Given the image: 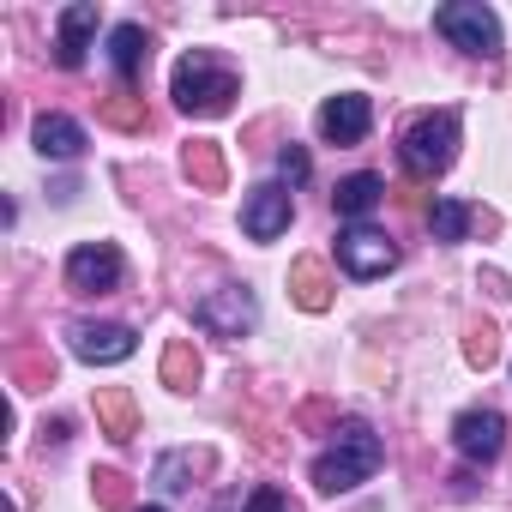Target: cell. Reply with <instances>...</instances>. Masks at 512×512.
Listing matches in <instances>:
<instances>
[{
  "label": "cell",
  "instance_id": "obj_24",
  "mask_svg": "<svg viewBox=\"0 0 512 512\" xmlns=\"http://www.w3.org/2000/svg\"><path fill=\"white\" fill-rule=\"evenodd\" d=\"M464 356H470V368H488V362L500 356V332H494L488 320H476L470 338H464Z\"/></svg>",
  "mask_w": 512,
  "mask_h": 512
},
{
  "label": "cell",
  "instance_id": "obj_18",
  "mask_svg": "<svg viewBox=\"0 0 512 512\" xmlns=\"http://www.w3.org/2000/svg\"><path fill=\"white\" fill-rule=\"evenodd\" d=\"M380 193H386L380 175H344L338 193H332V211H338V217H368V211L380 205Z\"/></svg>",
  "mask_w": 512,
  "mask_h": 512
},
{
  "label": "cell",
  "instance_id": "obj_21",
  "mask_svg": "<svg viewBox=\"0 0 512 512\" xmlns=\"http://www.w3.org/2000/svg\"><path fill=\"white\" fill-rule=\"evenodd\" d=\"M428 223H434V235H440V241H464V235H470V223H476V211H470L464 199H434Z\"/></svg>",
  "mask_w": 512,
  "mask_h": 512
},
{
  "label": "cell",
  "instance_id": "obj_27",
  "mask_svg": "<svg viewBox=\"0 0 512 512\" xmlns=\"http://www.w3.org/2000/svg\"><path fill=\"white\" fill-rule=\"evenodd\" d=\"M13 374H19V380H37V386H49V380H55V362H43V356H19V362H13Z\"/></svg>",
  "mask_w": 512,
  "mask_h": 512
},
{
  "label": "cell",
  "instance_id": "obj_25",
  "mask_svg": "<svg viewBox=\"0 0 512 512\" xmlns=\"http://www.w3.org/2000/svg\"><path fill=\"white\" fill-rule=\"evenodd\" d=\"M241 512H296V500L284 494V488H272V482H260V488H253L247 494V506Z\"/></svg>",
  "mask_w": 512,
  "mask_h": 512
},
{
  "label": "cell",
  "instance_id": "obj_3",
  "mask_svg": "<svg viewBox=\"0 0 512 512\" xmlns=\"http://www.w3.org/2000/svg\"><path fill=\"white\" fill-rule=\"evenodd\" d=\"M452 157H458V109H434V115L410 121L404 139H398V163H404V175H416V181L446 175Z\"/></svg>",
  "mask_w": 512,
  "mask_h": 512
},
{
  "label": "cell",
  "instance_id": "obj_19",
  "mask_svg": "<svg viewBox=\"0 0 512 512\" xmlns=\"http://www.w3.org/2000/svg\"><path fill=\"white\" fill-rule=\"evenodd\" d=\"M145 55H151L145 25H115V31H109V61H115V73H121V79H133V73L145 67Z\"/></svg>",
  "mask_w": 512,
  "mask_h": 512
},
{
  "label": "cell",
  "instance_id": "obj_16",
  "mask_svg": "<svg viewBox=\"0 0 512 512\" xmlns=\"http://www.w3.org/2000/svg\"><path fill=\"white\" fill-rule=\"evenodd\" d=\"M181 169H187V181H193L199 193H223V187H229V163H223V145H217V139H193V145L181 151Z\"/></svg>",
  "mask_w": 512,
  "mask_h": 512
},
{
  "label": "cell",
  "instance_id": "obj_8",
  "mask_svg": "<svg viewBox=\"0 0 512 512\" xmlns=\"http://www.w3.org/2000/svg\"><path fill=\"white\" fill-rule=\"evenodd\" d=\"M290 217H296V193H290L284 181H266V187H253V193L241 199V229H247V241H278V235L290 229Z\"/></svg>",
  "mask_w": 512,
  "mask_h": 512
},
{
  "label": "cell",
  "instance_id": "obj_13",
  "mask_svg": "<svg viewBox=\"0 0 512 512\" xmlns=\"http://www.w3.org/2000/svg\"><path fill=\"white\" fill-rule=\"evenodd\" d=\"M91 37H97V7L91 0H73V7L61 13V37H55V61L73 73V67H85V49H91Z\"/></svg>",
  "mask_w": 512,
  "mask_h": 512
},
{
  "label": "cell",
  "instance_id": "obj_9",
  "mask_svg": "<svg viewBox=\"0 0 512 512\" xmlns=\"http://www.w3.org/2000/svg\"><path fill=\"white\" fill-rule=\"evenodd\" d=\"M374 127V103L362 91H344V97H326L320 103V139L326 145H362Z\"/></svg>",
  "mask_w": 512,
  "mask_h": 512
},
{
  "label": "cell",
  "instance_id": "obj_6",
  "mask_svg": "<svg viewBox=\"0 0 512 512\" xmlns=\"http://www.w3.org/2000/svg\"><path fill=\"white\" fill-rule=\"evenodd\" d=\"M193 320H199L211 338H247L253 326H260V302H253V290H241V284H223V290L199 296Z\"/></svg>",
  "mask_w": 512,
  "mask_h": 512
},
{
  "label": "cell",
  "instance_id": "obj_20",
  "mask_svg": "<svg viewBox=\"0 0 512 512\" xmlns=\"http://www.w3.org/2000/svg\"><path fill=\"white\" fill-rule=\"evenodd\" d=\"M199 374H205V368H199V350H193L187 338H169V344H163V386H169V392H193Z\"/></svg>",
  "mask_w": 512,
  "mask_h": 512
},
{
  "label": "cell",
  "instance_id": "obj_10",
  "mask_svg": "<svg viewBox=\"0 0 512 512\" xmlns=\"http://www.w3.org/2000/svg\"><path fill=\"white\" fill-rule=\"evenodd\" d=\"M452 446H458V458H470V464H494L500 446H506V416H500V410H464V416L452 422Z\"/></svg>",
  "mask_w": 512,
  "mask_h": 512
},
{
  "label": "cell",
  "instance_id": "obj_12",
  "mask_svg": "<svg viewBox=\"0 0 512 512\" xmlns=\"http://www.w3.org/2000/svg\"><path fill=\"white\" fill-rule=\"evenodd\" d=\"M91 410H97V428H103L115 446H127V440L139 434V398H133L127 386H97Z\"/></svg>",
  "mask_w": 512,
  "mask_h": 512
},
{
  "label": "cell",
  "instance_id": "obj_1",
  "mask_svg": "<svg viewBox=\"0 0 512 512\" xmlns=\"http://www.w3.org/2000/svg\"><path fill=\"white\" fill-rule=\"evenodd\" d=\"M332 434H338V440L314 458V488H320V494H350V488H362V482L380 470L386 446H380V434H374L368 422H338Z\"/></svg>",
  "mask_w": 512,
  "mask_h": 512
},
{
  "label": "cell",
  "instance_id": "obj_7",
  "mask_svg": "<svg viewBox=\"0 0 512 512\" xmlns=\"http://www.w3.org/2000/svg\"><path fill=\"white\" fill-rule=\"evenodd\" d=\"M121 278H127V260L109 241H85L67 253V290H79V296H109V290H121Z\"/></svg>",
  "mask_w": 512,
  "mask_h": 512
},
{
  "label": "cell",
  "instance_id": "obj_22",
  "mask_svg": "<svg viewBox=\"0 0 512 512\" xmlns=\"http://www.w3.org/2000/svg\"><path fill=\"white\" fill-rule=\"evenodd\" d=\"M103 121H109V127H121V133H145V97L115 91V97L103 103Z\"/></svg>",
  "mask_w": 512,
  "mask_h": 512
},
{
  "label": "cell",
  "instance_id": "obj_17",
  "mask_svg": "<svg viewBox=\"0 0 512 512\" xmlns=\"http://www.w3.org/2000/svg\"><path fill=\"white\" fill-rule=\"evenodd\" d=\"M290 296H296V308L326 314V308H332V278H326V266H320V260H296V266H290Z\"/></svg>",
  "mask_w": 512,
  "mask_h": 512
},
{
  "label": "cell",
  "instance_id": "obj_14",
  "mask_svg": "<svg viewBox=\"0 0 512 512\" xmlns=\"http://www.w3.org/2000/svg\"><path fill=\"white\" fill-rule=\"evenodd\" d=\"M31 139H37L43 157H61V163H73V157L85 151V127H79L73 115H55V109H43V115L31 121Z\"/></svg>",
  "mask_w": 512,
  "mask_h": 512
},
{
  "label": "cell",
  "instance_id": "obj_26",
  "mask_svg": "<svg viewBox=\"0 0 512 512\" xmlns=\"http://www.w3.org/2000/svg\"><path fill=\"white\" fill-rule=\"evenodd\" d=\"M278 175H284V187H302L308 181V151L302 145H284L278 151Z\"/></svg>",
  "mask_w": 512,
  "mask_h": 512
},
{
  "label": "cell",
  "instance_id": "obj_4",
  "mask_svg": "<svg viewBox=\"0 0 512 512\" xmlns=\"http://www.w3.org/2000/svg\"><path fill=\"white\" fill-rule=\"evenodd\" d=\"M434 31L452 49L476 55V61H500V19H494V7H482V0H452V7H440Z\"/></svg>",
  "mask_w": 512,
  "mask_h": 512
},
{
  "label": "cell",
  "instance_id": "obj_28",
  "mask_svg": "<svg viewBox=\"0 0 512 512\" xmlns=\"http://www.w3.org/2000/svg\"><path fill=\"white\" fill-rule=\"evenodd\" d=\"M145 512H163V506H145Z\"/></svg>",
  "mask_w": 512,
  "mask_h": 512
},
{
  "label": "cell",
  "instance_id": "obj_23",
  "mask_svg": "<svg viewBox=\"0 0 512 512\" xmlns=\"http://www.w3.org/2000/svg\"><path fill=\"white\" fill-rule=\"evenodd\" d=\"M91 494H97V506H109V512H133V482H127L121 470H97V476H91Z\"/></svg>",
  "mask_w": 512,
  "mask_h": 512
},
{
  "label": "cell",
  "instance_id": "obj_2",
  "mask_svg": "<svg viewBox=\"0 0 512 512\" xmlns=\"http://www.w3.org/2000/svg\"><path fill=\"white\" fill-rule=\"evenodd\" d=\"M235 91H241V85H235V73H229L217 55L193 49V55H181V61H175L169 97H175V109H181V115H223Z\"/></svg>",
  "mask_w": 512,
  "mask_h": 512
},
{
  "label": "cell",
  "instance_id": "obj_15",
  "mask_svg": "<svg viewBox=\"0 0 512 512\" xmlns=\"http://www.w3.org/2000/svg\"><path fill=\"white\" fill-rule=\"evenodd\" d=\"M217 458H211V446H181V452H163L157 458V488L163 494H187L205 470H211Z\"/></svg>",
  "mask_w": 512,
  "mask_h": 512
},
{
  "label": "cell",
  "instance_id": "obj_11",
  "mask_svg": "<svg viewBox=\"0 0 512 512\" xmlns=\"http://www.w3.org/2000/svg\"><path fill=\"white\" fill-rule=\"evenodd\" d=\"M67 338H73V356H79V362H97V368H109V362H127V356L139 350L133 326H97V320H79Z\"/></svg>",
  "mask_w": 512,
  "mask_h": 512
},
{
  "label": "cell",
  "instance_id": "obj_5",
  "mask_svg": "<svg viewBox=\"0 0 512 512\" xmlns=\"http://www.w3.org/2000/svg\"><path fill=\"white\" fill-rule=\"evenodd\" d=\"M338 266L350 272V278H386L392 266H398V241L386 235V229H374V223H350L344 235H338Z\"/></svg>",
  "mask_w": 512,
  "mask_h": 512
}]
</instances>
